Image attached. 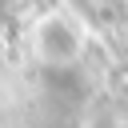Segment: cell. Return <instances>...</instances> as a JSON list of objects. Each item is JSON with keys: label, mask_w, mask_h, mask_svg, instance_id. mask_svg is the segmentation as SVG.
<instances>
[{"label": "cell", "mask_w": 128, "mask_h": 128, "mask_svg": "<svg viewBox=\"0 0 128 128\" xmlns=\"http://www.w3.org/2000/svg\"><path fill=\"white\" fill-rule=\"evenodd\" d=\"M76 52H80V40L64 20H44L36 28V56L44 64H68L76 60Z\"/></svg>", "instance_id": "cell-1"}]
</instances>
